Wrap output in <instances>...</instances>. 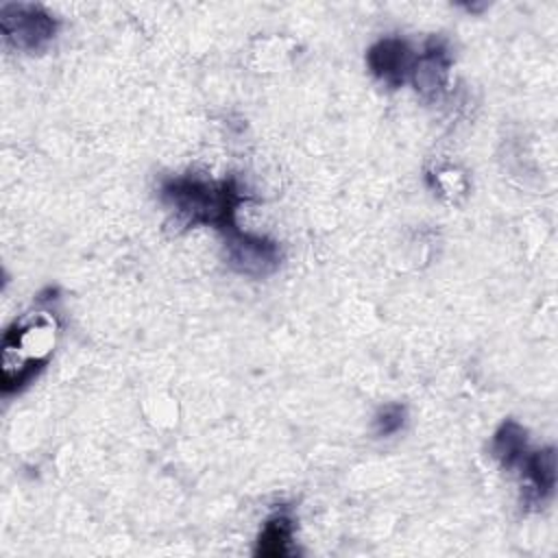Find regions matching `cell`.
I'll list each match as a JSON object with an SVG mask.
<instances>
[{"label":"cell","mask_w":558,"mask_h":558,"mask_svg":"<svg viewBox=\"0 0 558 558\" xmlns=\"http://www.w3.org/2000/svg\"><path fill=\"white\" fill-rule=\"evenodd\" d=\"M527 438H525V429L508 418L499 425V429L495 432L493 440H490V453L493 458L504 466V469H519V464L523 462V458L527 456Z\"/></svg>","instance_id":"obj_7"},{"label":"cell","mask_w":558,"mask_h":558,"mask_svg":"<svg viewBox=\"0 0 558 558\" xmlns=\"http://www.w3.org/2000/svg\"><path fill=\"white\" fill-rule=\"evenodd\" d=\"M292 532L294 523L288 514H275L264 523V530L257 538L259 556H286L292 551Z\"/></svg>","instance_id":"obj_8"},{"label":"cell","mask_w":558,"mask_h":558,"mask_svg":"<svg viewBox=\"0 0 558 558\" xmlns=\"http://www.w3.org/2000/svg\"><path fill=\"white\" fill-rule=\"evenodd\" d=\"M366 63L381 83L388 87H399L405 83V78H410L414 57L403 39L384 37L368 48Z\"/></svg>","instance_id":"obj_4"},{"label":"cell","mask_w":558,"mask_h":558,"mask_svg":"<svg viewBox=\"0 0 558 558\" xmlns=\"http://www.w3.org/2000/svg\"><path fill=\"white\" fill-rule=\"evenodd\" d=\"M525 477L523 499L527 506H543L556 486V453L551 447L541 451H527L519 464Z\"/></svg>","instance_id":"obj_6"},{"label":"cell","mask_w":558,"mask_h":558,"mask_svg":"<svg viewBox=\"0 0 558 558\" xmlns=\"http://www.w3.org/2000/svg\"><path fill=\"white\" fill-rule=\"evenodd\" d=\"M405 425V408L399 403H388L379 410L375 416V432L379 436H390L397 434Z\"/></svg>","instance_id":"obj_9"},{"label":"cell","mask_w":558,"mask_h":558,"mask_svg":"<svg viewBox=\"0 0 558 558\" xmlns=\"http://www.w3.org/2000/svg\"><path fill=\"white\" fill-rule=\"evenodd\" d=\"M449 68H451V57L447 46L438 39H429L425 44V50L418 57H414L410 78L421 96L436 98L447 85Z\"/></svg>","instance_id":"obj_5"},{"label":"cell","mask_w":558,"mask_h":558,"mask_svg":"<svg viewBox=\"0 0 558 558\" xmlns=\"http://www.w3.org/2000/svg\"><path fill=\"white\" fill-rule=\"evenodd\" d=\"M225 248L229 266L248 277H266L281 262V251L275 240L242 231L240 227L225 235Z\"/></svg>","instance_id":"obj_3"},{"label":"cell","mask_w":558,"mask_h":558,"mask_svg":"<svg viewBox=\"0 0 558 558\" xmlns=\"http://www.w3.org/2000/svg\"><path fill=\"white\" fill-rule=\"evenodd\" d=\"M0 28L9 46L24 52H39L54 39L57 20L39 4L9 2L0 7Z\"/></svg>","instance_id":"obj_2"},{"label":"cell","mask_w":558,"mask_h":558,"mask_svg":"<svg viewBox=\"0 0 558 558\" xmlns=\"http://www.w3.org/2000/svg\"><path fill=\"white\" fill-rule=\"evenodd\" d=\"M159 196L185 227L211 225L222 238L238 229L235 214L246 201L233 179L216 183L198 177H170L161 183Z\"/></svg>","instance_id":"obj_1"}]
</instances>
